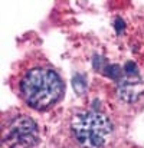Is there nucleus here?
I'll return each instance as SVG.
<instances>
[{"label":"nucleus","mask_w":144,"mask_h":148,"mask_svg":"<svg viewBox=\"0 0 144 148\" xmlns=\"http://www.w3.org/2000/svg\"><path fill=\"white\" fill-rule=\"evenodd\" d=\"M14 95L30 109L46 112L65 97V81L52 62L41 52L28 53L10 75Z\"/></svg>","instance_id":"1"},{"label":"nucleus","mask_w":144,"mask_h":148,"mask_svg":"<svg viewBox=\"0 0 144 148\" xmlns=\"http://www.w3.org/2000/svg\"><path fill=\"white\" fill-rule=\"evenodd\" d=\"M117 98L123 105L138 111L144 106V75L134 66L128 68L120 76L117 86Z\"/></svg>","instance_id":"4"},{"label":"nucleus","mask_w":144,"mask_h":148,"mask_svg":"<svg viewBox=\"0 0 144 148\" xmlns=\"http://www.w3.org/2000/svg\"><path fill=\"white\" fill-rule=\"evenodd\" d=\"M41 130L36 121L25 112H12L1 121L3 148H38Z\"/></svg>","instance_id":"3"},{"label":"nucleus","mask_w":144,"mask_h":148,"mask_svg":"<svg viewBox=\"0 0 144 148\" xmlns=\"http://www.w3.org/2000/svg\"><path fill=\"white\" fill-rule=\"evenodd\" d=\"M74 88L76 89V92H82V91H85V88H87V84H85V81H84V78L82 76H76V78H74Z\"/></svg>","instance_id":"5"},{"label":"nucleus","mask_w":144,"mask_h":148,"mask_svg":"<svg viewBox=\"0 0 144 148\" xmlns=\"http://www.w3.org/2000/svg\"><path fill=\"white\" fill-rule=\"evenodd\" d=\"M108 148H123V147H117V145H111V147H108Z\"/></svg>","instance_id":"6"},{"label":"nucleus","mask_w":144,"mask_h":148,"mask_svg":"<svg viewBox=\"0 0 144 148\" xmlns=\"http://www.w3.org/2000/svg\"><path fill=\"white\" fill-rule=\"evenodd\" d=\"M117 134L114 119L92 108H72L62 119L56 144L59 148H108Z\"/></svg>","instance_id":"2"}]
</instances>
